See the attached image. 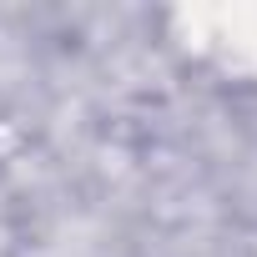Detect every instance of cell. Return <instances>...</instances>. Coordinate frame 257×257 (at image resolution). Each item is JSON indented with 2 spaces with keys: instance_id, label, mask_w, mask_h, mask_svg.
<instances>
[]
</instances>
